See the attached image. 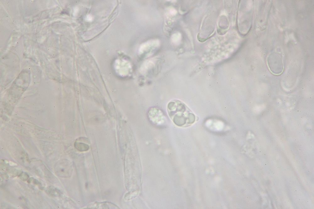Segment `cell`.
I'll use <instances>...</instances> for the list:
<instances>
[{
    "instance_id": "obj_1",
    "label": "cell",
    "mask_w": 314,
    "mask_h": 209,
    "mask_svg": "<svg viewBox=\"0 0 314 209\" xmlns=\"http://www.w3.org/2000/svg\"><path fill=\"white\" fill-rule=\"evenodd\" d=\"M167 109L170 117L177 126H187L195 121L194 114L190 112L185 105L179 101L175 100L170 102Z\"/></svg>"
},
{
    "instance_id": "obj_2",
    "label": "cell",
    "mask_w": 314,
    "mask_h": 209,
    "mask_svg": "<svg viewBox=\"0 0 314 209\" xmlns=\"http://www.w3.org/2000/svg\"><path fill=\"white\" fill-rule=\"evenodd\" d=\"M55 170L58 176L62 177H67L71 175L72 168L68 163H59L55 167Z\"/></svg>"
},
{
    "instance_id": "obj_3",
    "label": "cell",
    "mask_w": 314,
    "mask_h": 209,
    "mask_svg": "<svg viewBox=\"0 0 314 209\" xmlns=\"http://www.w3.org/2000/svg\"><path fill=\"white\" fill-rule=\"evenodd\" d=\"M149 113L150 120L155 124L160 125L161 122H164L165 117L160 110L155 108L152 109Z\"/></svg>"
},
{
    "instance_id": "obj_4",
    "label": "cell",
    "mask_w": 314,
    "mask_h": 209,
    "mask_svg": "<svg viewBox=\"0 0 314 209\" xmlns=\"http://www.w3.org/2000/svg\"><path fill=\"white\" fill-rule=\"evenodd\" d=\"M74 146L76 149L81 152L86 151L89 149V146L83 143L75 142Z\"/></svg>"
},
{
    "instance_id": "obj_5",
    "label": "cell",
    "mask_w": 314,
    "mask_h": 209,
    "mask_svg": "<svg viewBox=\"0 0 314 209\" xmlns=\"http://www.w3.org/2000/svg\"><path fill=\"white\" fill-rule=\"evenodd\" d=\"M47 193L51 196H57L59 194V191L56 189L52 187H49L46 190Z\"/></svg>"
},
{
    "instance_id": "obj_6",
    "label": "cell",
    "mask_w": 314,
    "mask_h": 209,
    "mask_svg": "<svg viewBox=\"0 0 314 209\" xmlns=\"http://www.w3.org/2000/svg\"><path fill=\"white\" fill-rule=\"evenodd\" d=\"M19 176L21 180L24 181L27 180L29 177V175L25 172L21 173Z\"/></svg>"
}]
</instances>
